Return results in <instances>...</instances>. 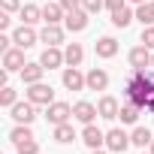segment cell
Returning a JSON list of instances; mask_svg holds the SVG:
<instances>
[{
	"label": "cell",
	"mask_w": 154,
	"mask_h": 154,
	"mask_svg": "<svg viewBox=\"0 0 154 154\" xmlns=\"http://www.w3.org/2000/svg\"><path fill=\"white\" fill-rule=\"evenodd\" d=\"M88 15H91L88 9H72V12H66L63 27H66V30H72V33H82V30L88 27V21H91Z\"/></svg>",
	"instance_id": "cell-6"
},
{
	"label": "cell",
	"mask_w": 154,
	"mask_h": 154,
	"mask_svg": "<svg viewBox=\"0 0 154 154\" xmlns=\"http://www.w3.org/2000/svg\"><path fill=\"white\" fill-rule=\"evenodd\" d=\"M91 154H106V151H103V148H94V151H91Z\"/></svg>",
	"instance_id": "cell-37"
},
{
	"label": "cell",
	"mask_w": 154,
	"mask_h": 154,
	"mask_svg": "<svg viewBox=\"0 0 154 154\" xmlns=\"http://www.w3.org/2000/svg\"><path fill=\"white\" fill-rule=\"evenodd\" d=\"M63 57H66V66H79V63L85 60V48H82L79 42H66Z\"/></svg>",
	"instance_id": "cell-19"
},
{
	"label": "cell",
	"mask_w": 154,
	"mask_h": 154,
	"mask_svg": "<svg viewBox=\"0 0 154 154\" xmlns=\"http://www.w3.org/2000/svg\"><path fill=\"white\" fill-rule=\"evenodd\" d=\"M151 139H154V133H151L148 127H136V130L130 133V142H133L136 148H151Z\"/></svg>",
	"instance_id": "cell-22"
},
{
	"label": "cell",
	"mask_w": 154,
	"mask_h": 154,
	"mask_svg": "<svg viewBox=\"0 0 154 154\" xmlns=\"http://www.w3.org/2000/svg\"><path fill=\"white\" fill-rule=\"evenodd\" d=\"M121 6H127V0H106V9H109V12H115V9H121Z\"/></svg>",
	"instance_id": "cell-33"
},
{
	"label": "cell",
	"mask_w": 154,
	"mask_h": 154,
	"mask_svg": "<svg viewBox=\"0 0 154 154\" xmlns=\"http://www.w3.org/2000/svg\"><path fill=\"white\" fill-rule=\"evenodd\" d=\"M103 6H106V0H82V9H88L91 15H94V12H100Z\"/></svg>",
	"instance_id": "cell-30"
},
{
	"label": "cell",
	"mask_w": 154,
	"mask_h": 154,
	"mask_svg": "<svg viewBox=\"0 0 154 154\" xmlns=\"http://www.w3.org/2000/svg\"><path fill=\"white\" fill-rule=\"evenodd\" d=\"M39 63H42L45 69H57V66H63V63H66V57H63V51H60L57 45H45V51H42Z\"/></svg>",
	"instance_id": "cell-11"
},
{
	"label": "cell",
	"mask_w": 154,
	"mask_h": 154,
	"mask_svg": "<svg viewBox=\"0 0 154 154\" xmlns=\"http://www.w3.org/2000/svg\"><path fill=\"white\" fill-rule=\"evenodd\" d=\"M82 142L94 151V148H103L106 145V133L100 130V127H94V124H85V130H82Z\"/></svg>",
	"instance_id": "cell-12"
},
{
	"label": "cell",
	"mask_w": 154,
	"mask_h": 154,
	"mask_svg": "<svg viewBox=\"0 0 154 154\" xmlns=\"http://www.w3.org/2000/svg\"><path fill=\"white\" fill-rule=\"evenodd\" d=\"M94 51H97V57H115V54H118V39L100 36V39L94 42Z\"/></svg>",
	"instance_id": "cell-17"
},
{
	"label": "cell",
	"mask_w": 154,
	"mask_h": 154,
	"mask_svg": "<svg viewBox=\"0 0 154 154\" xmlns=\"http://www.w3.org/2000/svg\"><path fill=\"white\" fill-rule=\"evenodd\" d=\"M148 154H151V151H148Z\"/></svg>",
	"instance_id": "cell-43"
},
{
	"label": "cell",
	"mask_w": 154,
	"mask_h": 154,
	"mask_svg": "<svg viewBox=\"0 0 154 154\" xmlns=\"http://www.w3.org/2000/svg\"><path fill=\"white\" fill-rule=\"evenodd\" d=\"M9 118L15 121V124H33L36 121V103H15L12 109H9Z\"/></svg>",
	"instance_id": "cell-3"
},
{
	"label": "cell",
	"mask_w": 154,
	"mask_h": 154,
	"mask_svg": "<svg viewBox=\"0 0 154 154\" xmlns=\"http://www.w3.org/2000/svg\"><path fill=\"white\" fill-rule=\"evenodd\" d=\"M72 139H75V130H72L69 121H66V124H54V142L66 145V142H72Z\"/></svg>",
	"instance_id": "cell-24"
},
{
	"label": "cell",
	"mask_w": 154,
	"mask_h": 154,
	"mask_svg": "<svg viewBox=\"0 0 154 154\" xmlns=\"http://www.w3.org/2000/svg\"><path fill=\"white\" fill-rule=\"evenodd\" d=\"M151 154H154V139H151Z\"/></svg>",
	"instance_id": "cell-39"
},
{
	"label": "cell",
	"mask_w": 154,
	"mask_h": 154,
	"mask_svg": "<svg viewBox=\"0 0 154 154\" xmlns=\"http://www.w3.org/2000/svg\"><path fill=\"white\" fill-rule=\"evenodd\" d=\"M15 103H18V94H15V88L3 85V91H0V106H3V109H12Z\"/></svg>",
	"instance_id": "cell-27"
},
{
	"label": "cell",
	"mask_w": 154,
	"mask_h": 154,
	"mask_svg": "<svg viewBox=\"0 0 154 154\" xmlns=\"http://www.w3.org/2000/svg\"><path fill=\"white\" fill-rule=\"evenodd\" d=\"M42 72H45V66L39 60H33V63H24L21 79H24V85H36V82H42Z\"/></svg>",
	"instance_id": "cell-18"
},
{
	"label": "cell",
	"mask_w": 154,
	"mask_h": 154,
	"mask_svg": "<svg viewBox=\"0 0 154 154\" xmlns=\"http://www.w3.org/2000/svg\"><path fill=\"white\" fill-rule=\"evenodd\" d=\"M12 42H15L18 48H30V45H36V42H39V33L33 30V24H21V27H15Z\"/></svg>",
	"instance_id": "cell-4"
},
{
	"label": "cell",
	"mask_w": 154,
	"mask_h": 154,
	"mask_svg": "<svg viewBox=\"0 0 154 154\" xmlns=\"http://www.w3.org/2000/svg\"><path fill=\"white\" fill-rule=\"evenodd\" d=\"M136 21H142V27L154 24V6L151 3H139L136 6Z\"/></svg>",
	"instance_id": "cell-26"
},
{
	"label": "cell",
	"mask_w": 154,
	"mask_h": 154,
	"mask_svg": "<svg viewBox=\"0 0 154 154\" xmlns=\"http://www.w3.org/2000/svg\"><path fill=\"white\" fill-rule=\"evenodd\" d=\"M63 88L66 91H85L88 88V79L79 72V66H66L63 69Z\"/></svg>",
	"instance_id": "cell-7"
},
{
	"label": "cell",
	"mask_w": 154,
	"mask_h": 154,
	"mask_svg": "<svg viewBox=\"0 0 154 154\" xmlns=\"http://www.w3.org/2000/svg\"><path fill=\"white\" fill-rule=\"evenodd\" d=\"M0 6H3V12H18V0H0Z\"/></svg>",
	"instance_id": "cell-31"
},
{
	"label": "cell",
	"mask_w": 154,
	"mask_h": 154,
	"mask_svg": "<svg viewBox=\"0 0 154 154\" xmlns=\"http://www.w3.org/2000/svg\"><path fill=\"white\" fill-rule=\"evenodd\" d=\"M9 139H12V145H18V142H27V139H33V130H30V124H15V127L9 130Z\"/></svg>",
	"instance_id": "cell-25"
},
{
	"label": "cell",
	"mask_w": 154,
	"mask_h": 154,
	"mask_svg": "<svg viewBox=\"0 0 154 154\" xmlns=\"http://www.w3.org/2000/svg\"><path fill=\"white\" fill-rule=\"evenodd\" d=\"M127 3H136V6H139V3H145V0H127Z\"/></svg>",
	"instance_id": "cell-38"
},
{
	"label": "cell",
	"mask_w": 154,
	"mask_h": 154,
	"mask_svg": "<svg viewBox=\"0 0 154 154\" xmlns=\"http://www.w3.org/2000/svg\"><path fill=\"white\" fill-rule=\"evenodd\" d=\"M60 6L66 12H72V9H82V0H60Z\"/></svg>",
	"instance_id": "cell-32"
},
{
	"label": "cell",
	"mask_w": 154,
	"mask_h": 154,
	"mask_svg": "<svg viewBox=\"0 0 154 154\" xmlns=\"http://www.w3.org/2000/svg\"><path fill=\"white\" fill-rule=\"evenodd\" d=\"M88 91H106L109 88V72L106 69H100V66H94V69H88Z\"/></svg>",
	"instance_id": "cell-13"
},
{
	"label": "cell",
	"mask_w": 154,
	"mask_h": 154,
	"mask_svg": "<svg viewBox=\"0 0 154 154\" xmlns=\"http://www.w3.org/2000/svg\"><path fill=\"white\" fill-rule=\"evenodd\" d=\"M27 100L36 103V106H51L54 103V88L45 85V82H36V85L27 88Z\"/></svg>",
	"instance_id": "cell-1"
},
{
	"label": "cell",
	"mask_w": 154,
	"mask_h": 154,
	"mask_svg": "<svg viewBox=\"0 0 154 154\" xmlns=\"http://www.w3.org/2000/svg\"><path fill=\"white\" fill-rule=\"evenodd\" d=\"M100 112H97V106L94 103H88V100H79L72 106V118L75 121H82V124H94V118H97Z\"/></svg>",
	"instance_id": "cell-10"
},
{
	"label": "cell",
	"mask_w": 154,
	"mask_h": 154,
	"mask_svg": "<svg viewBox=\"0 0 154 154\" xmlns=\"http://www.w3.org/2000/svg\"><path fill=\"white\" fill-rule=\"evenodd\" d=\"M18 15H21V24H36V21H42V9L33 6V3H24V6L18 9Z\"/></svg>",
	"instance_id": "cell-20"
},
{
	"label": "cell",
	"mask_w": 154,
	"mask_h": 154,
	"mask_svg": "<svg viewBox=\"0 0 154 154\" xmlns=\"http://www.w3.org/2000/svg\"><path fill=\"white\" fill-rule=\"evenodd\" d=\"M130 66H136V69L151 66V48H148V45H136V48H130Z\"/></svg>",
	"instance_id": "cell-16"
},
{
	"label": "cell",
	"mask_w": 154,
	"mask_h": 154,
	"mask_svg": "<svg viewBox=\"0 0 154 154\" xmlns=\"http://www.w3.org/2000/svg\"><path fill=\"white\" fill-rule=\"evenodd\" d=\"M24 63H27V60H24V48L12 45V48L3 51V69H9V72H21Z\"/></svg>",
	"instance_id": "cell-5"
},
{
	"label": "cell",
	"mask_w": 154,
	"mask_h": 154,
	"mask_svg": "<svg viewBox=\"0 0 154 154\" xmlns=\"http://www.w3.org/2000/svg\"><path fill=\"white\" fill-rule=\"evenodd\" d=\"M66 18V9L60 6V0H45V6H42V21L45 24H60Z\"/></svg>",
	"instance_id": "cell-8"
},
{
	"label": "cell",
	"mask_w": 154,
	"mask_h": 154,
	"mask_svg": "<svg viewBox=\"0 0 154 154\" xmlns=\"http://www.w3.org/2000/svg\"><path fill=\"white\" fill-rule=\"evenodd\" d=\"M151 6H154V0H151Z\"/></svg>",
	"instance_id": "cell-41"
},
{
	"label": "cell",
	"mask_w": 154,
	"mask_h": 154,
	"mask_svg": "<svg viewBox=\"0 0 154 154\" xmlns=\"http://www.w3.org/2000/svg\"><path fill=\"white\" fill-rule=\"evenodd\" d=\"M139 112H142V106H139V103H130V100H127V103L121 106L118 118H121L124 124H136V121H139Z\"/></svg>",
	"instance_id": "cell-21"
},
{
	"label": "cell",
	"mask_w": 154,
	"mask_h": 154,
	"mask_svg": "<svg viewBox=\"0 0 154 154\" xmlns=\"http://www.w3.org/2000/svg\"><path fill=\"white\" fill-rule=\"evenodd\" d=\"M15 154H39V142H36V139L18 142V145H15Z\"/></svg>",
	"instance_id": "cell-28"
},
{
	"label": "cell",
	"mask_w": 154,
	"mask_h": 154,
	"mask_svg": "<svg viewBox=\"0 0 154 154\" xmlns=\"http://www.w3.org/2000/svg\"><path fill=\"white\" fill-rule=\"evenodd\" d=\"M133 18H136V12H130L127 6H121V9H115V12H112V24H115V27H121V30H124V27H130V21H133Z\"/></svg>",
	"instance_id": "cell-23"
},
{
	"label": "cell",
	"mask_w": 154,
	"mask_h": 154,
	"mask_svg": "<svg viewBox=\"0 0 154 154\" xmlns=\"http://www.w3.org/2000/svg\"><path fill=\"white\" fill-rule=\"evenodd\" d=\"M151 79H154V75H151Z\"/></svg>",
	"instance_id": "cell-42"
},
{
	"label": "cell",
	"mask_w": 154,
	"mask_h": 154,
	"mask_svg": "<svg viewBox=\"0 0 154 154\" xmlns=\"http://www.w3.org/2000/svg\"><path fill=\"white\" fill-rule=\"evenodd\" d=\"M151 69H154V54H151Z\"/></svg>",
	"instance_id": "cell-40"
},
{
	"label": "cell",
	"mask_w": 154,
	"mask_h": 154,
	"mask_svg": "<svg viewBox=\"0 0 154 154\" xmlns=\"http://www.w3.org/2000/svg\"><path fill=\"white\" fill-rule=\"evenodd\" d=\"M9 21H12V18H9V12H3V15H0V30H6V27H9Z\"/></svg>",
	"instance_id": "cell-34"
},
{
	"label": "cell",
	"mask_w": 154,
	"mask_h": 154,
	"mask_svg": "<svg viewBox=\"0 0 154 154\" xmlns=\"http://www.w3.org/2000/svg\"><path fill=\"white\" fill-rule=\"evenodd\" d=\"M145 109H148V112H154V94L148 97V103H145Z\"/></svg>",
	"instance_id": "cell-36"
},
{
	"label": "cell",
	"mask_w": 154,
	"mask_h": 154,
	"mask_svg": "<svg viewBox=\"0 0 154 154\" xmlns=\"http://www.w3.org/2000/svg\"><path fill=\"white\" fill-rule=\"evenodd\" d=\"M39 42H45V45H60V42H63V27H60V24H45V27L39 30Z\"/></svg>",
	"instance_id": "cell-15"
},
{
	"label": "cell",
	"mask_w": 154,
	"mask_h": 154,
	"mask_svg": "<svg viewBox=\"0 0 154 154\" xmlns=\"http://www.w3.org/2000/svg\"><path fill=\"white\" fill-rule=\"evenodd\" d=\"M142 45H148V48L154 51V24H148V27H142Z\"/></svg>",
	"instance_id": "cell-29"
},
{
	"label": "cell",
	"mask_w": 154,
	"mask_h": 154,
	"mask_svg": "<svg viewBox=\"0 0 154 154\" xmlns=\"http://www.w3.org/2000/svg\"><path fill=\"white\" fill-rule=\"evenodd\" d=\"M97 112H100V118H106V121H115V118H118V112H121V103H118L115 97H100V103H97Z\"/></svg>",
	"instance_id": "cell-14"
},
{
	"label": "cell",
	"mask_w": 154,
	"mask_h": 154,
	"mask_svg": "<svg viewBox=\"0 0 154 154\" xmlns=\"http://www.w3.org/2000/svg\"><path fill=\"white\" fill-rule=\"evenodd\" d=\"M45 118H48L51 124H66V121L72 118V106H69V103H57V100H54V103L48 106Z\"/></svg>",
	"instance_id": "cell-9"
},
{
	"label": "cell",
	"mask_w": 154,
	"mask_h": 154,
	"mask_svg": "<svg viewBox=\"0 0 154 154\" xmlns=\"http://www.w3.org/2000/svg\"><path fill=\"white\" fill-rule=\"evenodd\" d=\"M130 145H133V142H130V133H124L121 127H112V130L106 133V148H109V151H115V154H124Z\"/></svg>",
	"instance_id": "cell-2"
},
{
	"label": "cell",
	"mask_w": 154,
	"mask_h": 154,
	"mask_svg": "<svg viewBox=\"0 0 154 154\" xmlns=\"http://www.w3.org/2000/svg\"><path fill=\"white\" fill-rule=\"evenodd\" d=\"M9 42H12V36H0V51H6V48H12Z\"/></svg>",
	"instance_id": "cell-35"
}]
</instances>
